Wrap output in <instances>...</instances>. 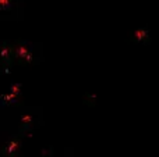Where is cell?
Returning a JSON list of instances; mask_svg holds the SVG:
<instances>
[{
	"label": "cell",
	"mask_w": 159,
	"mask_h": 157,
	"mask_svg": "<svg viewBox=\"0 0 159 157\" xmlns=\"http://www.w3.org/2000/svg\"><path fill=\"white\" fill-rule=\"evenodd\" d=\"M17 56H18L20 58H24V60H27V61L32 60V54L28 52V49L25 46H18V47H17Z\"/></svg>",
	"instance_id": "1"
},
{
	"label": "cell",
	"mask_w": 159,
	"mask_h": 157,
	"mask_svg": "<svg viewBox=\"0 0 159 157\" xmlns=\"http://www.w3.org/2000/svg\"><path fill=\"white\" fill-rule=\"evenodd\" d=\"M20 89H21V86L17 83V85H13L11 86V92H10V95H6L4 96V100L6 102H11V100H14L17 96H18V93H20Z\"/></svg>",
	"instance_id": "2"
},
{
	"label": "cell",
	"mask_w": 159,
	"mask_h": 157,
	"mask_svg": "<svg viewBox=\"0 0 159 157\" xmlns=\"http://www.w3.org/2000/svg\"><path fill=\"white\" fill-rule=\"evenodd\" d=\"M134 36L137 40H143V39H145L147 36H148V32H147L145 29H137L134 32Z\"/></svg>",
	"instance_id": "3"
},
{
	"label": "cell",
	"mask_w": 159,
	"mask_h": 157,
	"mask_svg": "<svg viewBox=\"0 0 159 157\" xmlns=\"http://www.w3.org/2000/svg\"><path fill=\"white\" fill-rule=\"evenodd\" d=\"M18 147H20L18 142H16V141L10 142V143H8V147H7V153H8V155H11V153L17 152V150H18Z\"/></svg>",
	"instance_id": "4"
},
{
	"label": "cell",
	"mask_w": 159,
	"mask_h": 157,
	"mask_svg": "<svg viewBox=\"0 0 159 157\" xmlns=\"http://www.w3.org/2000/svg\"><path fill=\"white\" fill-rule=\"evenodd\" d=\"M21 120H22V122H27V124H28V122L32 121V117H31L30 114H25V116H22Z\"/></svg>",
	"instance_id": "5"
},
{
	"label": "cell",
	"mask_w": 159,
	"mask_h": 157,
	"mask_svg": "<svg viewBox=\"0 0 159 157\" xmlns=\"http://www.w3.org/2000/svg\"><path fill=\"white\" fill-rule=\"evenodd\" d=\"M10 6V0H0V7H7Z\"/></svg>",
	"instance_id": "6"
},
{
	"label": "cell",
	"mask_w": 159,
	"mask_h": 157,
	"mask_svg": "<svg viewBox=\"0 0 159 157\" xmlns=\"http://www.w3.org/2000/svg\"><path fill=\"white\" fill-rule=\"evenodd\" d=\"M2 56L3 57H8V49L7 47H4V49L2 50Z\"/></svg>",
	"instance_id": "7"
}]
</instances>
